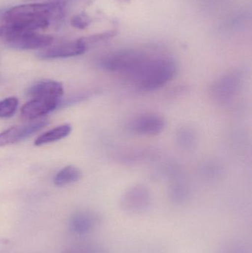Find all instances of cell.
Returning a JSON list of instances; mask_svg holds the SVG:
<instances>
[{"label":"cell","instance_id":"cell-12","mask_svg":"<svg viewBox=\"0 0 252 253\" xmlns=\"http://www.w3.org/2000/svg\"><path fill=\"white\" fill-rule=\"evenodd\" d=\"M63 94L62 83L52 80L37 83L27 91V95L32 99H59Z\"/></svg>","mask_w":252,"mask_h":253},{"label":"cell","instance_id":"cell-18","mask_svg":"<svg viewBox=\"0 0 252 253\" xmlns=\"http://www.w3.org/2000/svg\"><path fill=\"white\" fill-rule=\"evenodd\" d=\"M19 100L16 97H8L0 101V118L11 117L16 113Z\"/></svg>","mask_w":252,"mask_h":253},{"label":"cell","instance_id":"cell-1","mask_svg":"<svg viewBox=\"0 0 252 253\" xmlns=\"http://www.w3.org/2000/svg\"><path fill=\"white\" fill-rule=\"evenodd\" d=\"M64 16V7L61 3L22 4L9 9L4 14L7 25L23 31L45 29L53 21H58Z\"/></svg>","mask_w":252,"mask_h":253},{"label":"cell","instance_id":"cell-16","mask_svg":"<svg viewBox=\"0 0 252 253\" xmlns=\"http://www.w3.org/2000/svg\"><path fill=\"white\" fill-rule=\"evenodd\" d=\"M177 141L182 149L190 150L196 144V135L190 128H180L177 133Z\"/></svg>","mask_w":252,"mask_h":253},{"label":"cell","instance_id":"cell-9","mask_svg":"<svg viewBox=\"0 0 252 253\" xmlns=\"http://www.w3.org/2000/svg\"><path fill=\"white\" fill-rule=\"evenodd\" d=\"M49 124L47 120L34 121L28 124L11 126L0 132V147L16 144L26 139Z\"/></svg>","mask_w":252,"mask_h":253},{"label":"cell","instance_id":"cell-11","mask_svg":"<svg viewBox=\"0 0 252 253\" xmlns=\"http://www.w3.org/2000/svg\"><path fill=\"white\" fill-rule=\"evenodd\" d=\"M58 105L59 99H32L23 105L21 109V115L25 120L34 121L54 111Z\"/></svg>","mask_w":252,"mask_h":253},{"label":"cell","instance_id":"cell-21","mask_svg":"<svg viewBox=\"0 0 252 253\" xmlns=\"http://www.w3.org/2000/svg\"><path fill=\"white\" fill-rule=\"evenodd\" d=\"M4 14H3V13H1V12H0V18H1V17L4 18Z\"/></svg>","mask_w":252,"mask_h":253},{"label":"cell","instance_id":"cell-10","mask_svg":"<svg viewBox=\"0 0 252 253\" xmlns=\"http://www.w3.org/2000/svg\"><path fill=\"white\" fill-rule=\"evenodd\" d=\"M87 46L79 39L75 42L64 43L44 49L38 52V56L43 59L72 57L83 54L87 51Z\"/></svg>","mask_w":252,"mask_h":253},{"label":"cell","instance_id":"cell-23","mask_svg":"<svg viewBox=\"0 0 252 253\" xmlns=\"http://www.w3.org/2000/svg\"><path fill=\"white\" fill-rule=\"evenodd\" d=\"M24 1H36V0H24Z\"/></svg>","mask_w":252,"mask_h":253},{"label":"cell","instance_id":"cell-14","mask_svg":"<svg viewBox=\"0 0 252 253\" xmlns=\"http://www.w3.org/2000/svg\"><path fill=\"white\" fill-rule=\"evenodd\" d=\"M81 178V172L75 166L66 167L61 169L53 179V183L56 187H64L68 184L76 182Z\"/></svg>","mask_w":252,"mask_h":253},{"label":"cell","instance_id":"cell-6","mask_svg":"<svg viewBox=\"0 0 252 253\" xmlns=\"http://www.w3.org/2000/svg\"><path fill=\"white\" fill-rule=\"evenodd\" d=\"M152 197L150 192L143 185L129 188L120 199V208L130 215H142L150 209Z\"/></svg>","mask_w":252,"mask_h":253},{"label":"cell","instance_id":"cell-13","mask_svg":"<svg viewBox=\"0 0 252 253\" xmlns=\"http://www.w3.org/2000/svg\"><path fill=\"white\" fill-rule=\"evenodd\" d=\"M72 130V126L70 125H62L56 126L44 133L40 135L34 141L36 146H41L46 144L54 142L68 136Z\"/></svg>","mask_w":252,"mask_h":253},{"label":"cell","instance_id":"cell-3","mask_svg":"<svg viewBox=\"0 0 252 253\" xmlns=\"http://www.w3.org/2000/svg\"><path fill=\"white\" fill-rule=\"evenodd\" d=\"M149 56L142 50L124 49L102 56L99 59V65L107 72L120 74L130 80Z\"/></svg>","mask_w":252,"mask_h":253},{"label":"cell","instance_id":"cell-20","mask_svg":"<svg viewBox=\"0 0 252 253\" xmlns=\"http://www.w3.org/2000/svg\"><path fill=\"white\" fill-rule=\"evenodd\" d=\"M92 19L86 13H78L71 19V25L78 29H85L91 24Z\"/></svg>","mask_w":252,"mask_h":253},{"label":"cell","instance_id":"cell-5","mask_svg":"<svg viewBox=\"0 0 252 253\" xmlns=\"http://www.w3.org/2000/svg\"><path fill=\"white\" fill-rule=\"evenodd\" d=\"M244 80V74L240 71H230L221 76L212 85V96L220 105H229L239 94Z\"/></svg>","mask_w":252,"mask_h":253},{"label":"cell","instance_id":"cell-8","mask_svg":"<svg viewBox=\"0 0 252 253\" xmlns=\"http://www.w3.org/2000/svg\"><path fill=\"white\" fill-rule=\"evenodd\" d=\"M102 215L90 210H81L71 215L70 229L74 234L86 236L94 231L102 222Z\"/></svg>","mask_w":252,"mask_h":253},{"label":"cell","instance_id":"cell-7","mask_svg":"<svg viewBox=\"0 0 252 253\" xmlns=\"http://www.w3.org/2000/svg\"><path fill=\"white\" fill-rule=\"evenodd\" d=\"M166 126V120L162 116L154 113H146L135 117L129 122L128 130L139 135L153 136L161 133Z\"/></svg>","mask_w":252,"mask_h":253},{"label":"cell","instance_id":"cell-2","mask_svg":"<svg viewBox=\"0 0 252 253\" xmlns=\"http://www.w3.org/2000/svg\"><path fill=\"white\" fill-rule=\"evenodd\" d=\"M177 73V63L173 58L149 56L130 81L139 90L153 91L168 84Z\"/></svg>","mask_w":252,"mask_h":253},{"label":"cell","instance_id":"cell-19","mask_svg":"<svg viewBox=\"0 0 252 253\" xmlns=\"http://www.w3.org/2000/svg\"><path fill=\"white\" fill-rule=\"evenodd\" d=\"M117 31L112 30V31H105V32L99 33V34L89 36V37H83V38H81L80 40L82 41V42L88 48L90 46L99 44V43L104 42L111 40V39L115 37Z\"/></svg>","mask_w":252,"mask_h":253},{"label":"cell","instance_id":"cell-22","mask_svg":"<svg viewBox=\"0 0 252 253\" xmlns=\"http://www.w3.org/2000/svg\"><path fill=\"white\" fill-rule=\"evenodd\" d=\"M121 1H124V2H127V1H130V0H120Z\"/></svg>","mask_w":252,"mask_h":253},{"label":"cell","instance_id":"cell-17","mask_svg":"<svg viewBox=\"0 0 252 253\" xmlns=\"http://www.w3.org/2000/svg\"><path fill=\"white\" fill-rule=\"evenodd\" d=\"M106 250L99 244L85 242L72 245L63 253H106Z\"/></svg>","mask_w":252,"mask_h":253},{"label":"cell","instance_id":"cell-15","mask_svg":"<svg viewBox=\"0 0 252 253\" xmlns=\"http://www.w3.org/2000/svg\"><path fill=\"white\" fill-rule=\"evenodd\" d=\"M170 199L173 203L180 205L189 199L190 191L186 184L177 181L170 187Z\"/></svg>","mask_w":252,"mask_h":253},{"label":"cell","instance_id":"cell-4","mask_svg":"<svg viewBox=\"0 0 252 253\" xmlns=\"http://www.w3.org/2000/svg\"><path fill=\"white\" fill-rule=\"evenodd\" d=\"M0 38L4 42L16 50H35L45 48L52 44L53 37L37 34L33 31H22L10 25H3L0 28Z\"/></svg>","mask_w":252,"mask_h":253}]
</instances>
